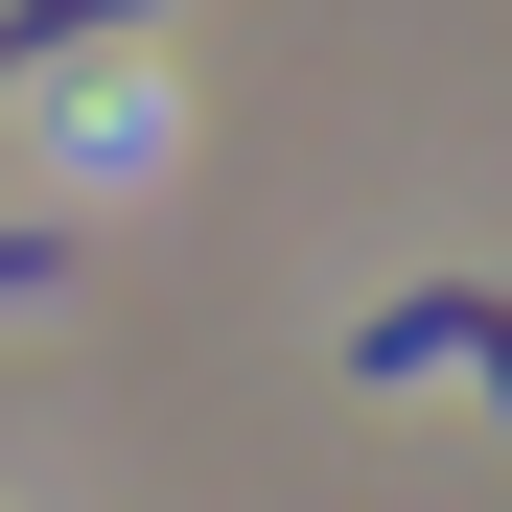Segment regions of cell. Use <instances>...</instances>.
<instances>
[{"mask_svg":"<svg viewBox=\"0 0 512 512\" xmlns=\"http://www.w3.org/2000/svg\"><path fill=\"white\" fill-rule=\"evenodd\" d=\"M117 24H163V0H0V70H70V47H117Z\"/></svg>","mask_w":512,"mask_h":512,"instance_id":"obj_1","label":"cell"},{"mask_svg":"<svg viewBox=\"0 0 512 512\" xmlns=\"http://www.w3.org/2000/svg\"><path fill=\"white\" fill-rule=\"evenodd\" d=\"M70 280V233H24V210H0V303H47Z\"/></svg>","mask_w":512,"mask_h":512,"instance_id":"obj_2","label":"cell"},{"mask_svg":"<svg viewBox=\"0 0 512 512\" xmlns=\"http://www.w3.org/2000/svg\"><path fill=\"white\" fill-rule=\"evenodd\" d=\"M466 373H489V419H512V303H489V280H466Z\"/></svg>","mask_w":512,"mask_h":512,"instance_id":"obj_3","label":"cell"}]
</instances>
